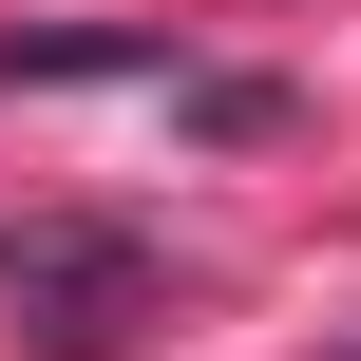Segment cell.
I'll return each instance as SVG.
<instances>
[{"instance_id":"1","label":"cell","mask_w":361,"mask_h":361,"mask_svg":"<svg viewBox=\"0 0 361 361\" xmlns=\"http://www.w3.org/2000/svg\"><path fill=\"white\" fill-rule=\"evenodd\" d=\"M0 305L38 324V361H114L133 324H171V247L114 209H19L0 228Z\"/></svg>"},{"instance_id":"2","label":"cell","mask_w":361,"mask_h":361,"mask_svg":"<svg viewBox=\"0 0 361 361\" xmlns=\"http://www.w3.org/2000/svg\"><path fill=\"white\" fill-rule=\"evenodd\" d=\"M209 57L171 19H0V95H190Z\"/></svg>"}]
</instances>
